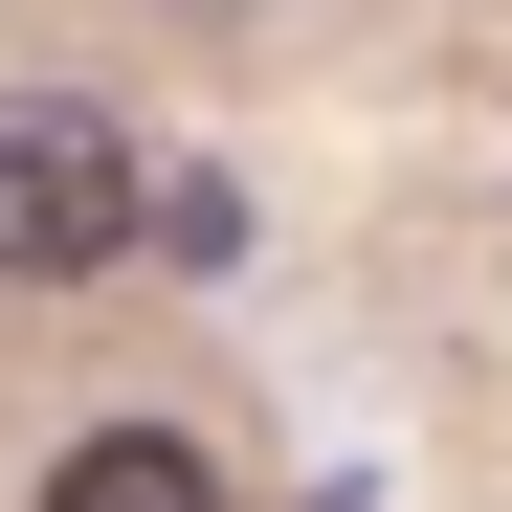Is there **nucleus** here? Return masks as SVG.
Returning <instances> with one entry per match:
<instances>
[{
    "label": "nucleus",
    "instance_id": "f257e3e1",
    "mask_svg": "<svg viewBox=\"0 0 512 512\" xmlns=\"http://www.w3.org/2000/svg\"><path fill=\"white\" fill-rule=\"evenodd\" d=\"M134 223H156V134L112 90H67V67H23V90H0V290L134 268Z\"/></svg>",
    "mask_w": 512,
    "mask_h": 512
},
{
    "label": "nucleus",
    "instance_id": "f03ea898",
    "mask_svg": "<svg viewBox=\"0 0 512 512\" xmlns=\"http://www.w3.org/2000/svg\"><path fill=\"white\" fill-rule=\"evenodd\" d=\"M23 512H245V446L201 401H90V423H45Z\"/></svg>",
    "mask_w": 512,
    "mask_h": 512
},
{
    "label": "nucleus",
    "instance_id": "7ed1b4c3",
    "mask_svg": "<svg viewBox=\"0 0 512 512\" xmlns=\"http://www.w3.org/2000/svg\"><path fill=\"white\" fill-rule=\"evenodd\" d=\"M134 23H268V0H134Z\"/></svg>",
    "mask_w": 512,
    "mask_h": 512
}]
</instances>
